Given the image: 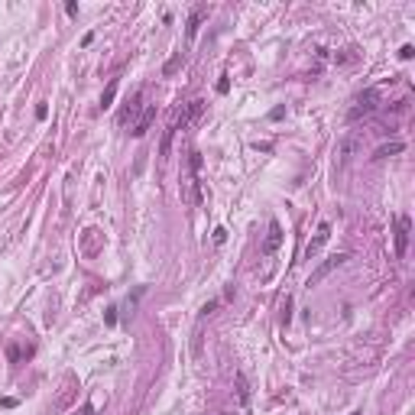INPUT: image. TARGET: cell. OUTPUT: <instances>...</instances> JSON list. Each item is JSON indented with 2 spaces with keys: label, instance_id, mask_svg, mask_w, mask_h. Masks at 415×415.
Instances as JSON below:
<instances>
[{
  "label": "cell",
  "instance_id": "6da1fadb",
  "mask_svg": "<svg viewBox=\"0 0 415 415\" xmlns=\"http://www.w3.org/2000/svg\"><path fill=\"white\" fill-rule=\"evenodd\" d=\"M198 172H201V153H198V149H192V153H188V172L182 175V201H188V205H198V201H201Z\"/></svg>",
  "mask_w": 415,
  "mask_h": 415
},
{
  "label": "cell",
  "instance_id": "7a4b0ae2",
  "mask_svg": "<svg viewBox=\"0 0 415 415\" xmlns=\"http://www.w3.org/2000/svg\"><path fill=\"white\" fill-rule=\"evenodd\" d=\"M201 111H205V101H192V104L185 107V111L179 114V117L172 120V127H169L166 133H162V146H159V156H169V146H172V137L179 130H185L188 124H192V120H198L201 117Z\"/></svg>",
  "mask_w": 415,
  "mask_h": 415
},
{
  "label": "cell",
  "instance_id": "3957f363",
  "mask_svg": "<svg viewBox=\"0 0 415 415\" xmlns=\"http://www.w3.org/2000/svg\"><path fill=\"white\" fill-rule=\"evenodd\" d=\"M376 101H379V88H366L363 94H357V101H353V107H350V120L366 117V114L376 107Z\"/></svg>",
  "mask_w": 415,
  "mask_h": 415
},
{
  "label": "cell",
  "instance_id": "277c9868",
  "mask_svg": "<svg viewBox=\"0 0 415 415\" xmlns=\"http://www.w3.org/2000/svg\"><path fill=\"white\" fill-rule=\"evenodd\" d=\"M409 234H412L409 214H399V217H396V256H399V260H402L405 250H409Z\"/></svg>",
  "mask_w": 415,
  "mask_h": 415
},
{
  "label": "cell",
  "instance_id": "5b68a950",
  "mask_svg": "<svg viewBox=\"0 0 415 415\" xmlns=\"http://www.w3.org/2000/svg\"><path fill=\"white\" fill-rule=\"evenodd\" d=\"M347 260H350V256H347V253H337V256H328V260H324V263H321V266H318V269H315V273H311V276H308V285H318V282H321V279H324V276H331V273H334V269H337V266H344V263H347Z\"/></svg>",
  "mask_w": 415,
  "mask_h": 415
},
{
  "label": "cell",
  "instance_id": "8992f818",
  "mask_svg": "<svg viewBox=\"0 0 415 415\" xmlns=\"http://www.w3.org/2000/svg\"><path fill=\"white\" fill-rule=\"evenodd\" d=\"M328 240H331V224H328V221H321V224H318V230H315V237H311V243L305 247V256L311 260V256H315Z\"/></svg>",
  "mask_w": 415,
  "mask_h": 415
},
{
  "label": "cell",
  "instance_id": "52a82bcc",
  "mask_svg": "<svg viewBox=\"0 0 415 415\" xmlns=\"http://www.w3.org/2000/svg\"><path fill=\"white\" fill-rule=\"evenodd\" d=\"M279 243H282V227H279V221H269L266 240H263V256H273L279 250Z\"/></svg>",
  "mask_w": 415,
  "mask_h": 415
},
{
  "label": "cell",
  "instance_id": "ba28073f",
  "mask_svg": "<svg viewBox=\"0 0 415 415\" xmlns=\"http://www.w3.org/2000/svg\"><path fill=\"white\" fill-rule=\"evenodd\" d=\"M153 120H156V107H146V111L140 114L137 127H133L130 133H133V137H137V140H140V137H146V130H149V127H153Z\"/></svg>",
  "mask_w": 415,
  "mask_h": 415
},
{
  "label": "cell",
  "instance_id": "9c48e42d",
  "mask_svg": "<svg viewBox=\"0 0 415 415\" xmlns=\"http://www.w3.org/2000/svg\"><path fill=\"white\" fill-rule=\"evenodd\" d=\"M208 17V7H195L192 10V17H188V39H195L198 36V26H201V20Z\"/></svg>",
  "mask_w": 415,
  "mask_h": 415
},
{
  "label": "cell",
  "instance_id": "30bf717a",
  "mask_svg": "<svg viewBox=\"0 0 415 415\" xmlns=\"http://www.w3.org/2000/svg\"><path fill=\"white\" fill-rule=\"evenodd\" d=\"M140 104H143V91H137V94L130 98V104H127V107H124V114H120V124H127V120L137 117V114H140Z\"/></svg>",
  "mask_w": 415,
  "mask_h": 415
},
{
  "label": "cell",
  "instance_id": "8fae6325",
  "mask_svg": "<svg viewBox=\"0 0 415 415\" xmlns=\"http://www.w3.org/2000/svg\"><path fill=\"white\" fill-rule=\"evenodd\" d=\"M182 62H185V56H182V52H175V56L169 59L166 65H162V75H166V78H169V75H175V72L182 69Z\"/></svg>",
  "mask_w": 415,
  "mask_h": 415
},
{
  "label": "cell",
  "instance_id": "7c38bea8",
  "mask_svg": "<svg viewBox=\"0 0 415 415\" xmlns=\"http://www.w3.org/2000/svg\"><path fill=\"white\" fill-rule=\"evenodd\" d=\"M402 149H405V143H389V146H379L373 159H386V156H396V153H402Z\"/></svg>",
  "mask_w": 415,
  "mask_h": 415
},
{
  "label": "cell",
  "instance_id": "4fadbf2b",
  "mask_svg": "<svg viewBox=\"0 0 415 415\" xmlns=\"http://www.w3.org/2000/svg\"><path fill=\"white\" fill-rule=\"evenodd\" d=\"M234 383H237V396H240V402L247 405L250 402V389H247V376H243V373H237L234 376Z\"/></svg>",
  "mask_w": 415,
  "mask_h": 415
},
{
  "label": "cell",
  "instance_id": "5bb4252c",
  "mask_svg": "<svg viewBox=\"0 0 415 415\" xmlns=\"http://www.w3.org/2000/svg\"><path fill=\"white\" fill-rule=\"evenodd\" d=\"M114 98H117V81H111V85H107V91H104V98H101V107H111L114 104Z\"/></svg>",
  "mask_w": 415,
  "mask_h": 415
},
{
  "label": "cell",
  "instance_id": "9a60e30c",
  "mask_svg": "<svg viewBox=\"0 0 415 415\" xmlns=\"http://www.w3.org/2000/svg\"><path fill=\"white\" fill-rule=\"evenodd\" d=\"M224 240H227V230L217 227V230H214V243H224Z\"/></svg>",
  "mask_w": 415,
  "mask_h": 415
},
{
  "label": "cell",
  "instance_id": "2e32d148",
  "mask_svg": "<svg viewBox=\"0 0 415 415\" xmlns=\"http://www.w3.org/2000/svg\"><path fill=\"white\" fill-rule=\"evenodd\" d=\"M412 56H415L412 46H402V49H399V59H412Z\"/></svg>",
  "mask_w": 415,
  "mask_h": 415
},
{
  "label": "cell",
  "instance_id": "e0dca14e",
  "mask_svg": "<svg viewBox=\"0 0 415 415\" xmlns=\"http://www.w3.org/2000/svg\"><path fill=\"white\" fill-rule=\"evenodd\" d=\"M217 91L227 94V91H230V81H227V78H221V81H217Z\"/></svg>",
  "mask_w": 415,
  "mask_h": 415
},
{
  "label": "cell",
  "instance_id": "ac0fdd59",
  "mask_svg": "<svg viewBox=\"0 0 415 415\" xmlns=\"http://www.w3.org/2000/svg\"><path fill=\"white\" fill-rule=\"evenodd\" d=\"M107 324H117V308H107Z\"/></svg>",
  "mask_w": 415,
  "mask_h": 415
},
{
  "label": "cell",
  "instance_id": "d6986e66",
  "mask_svg": "<svg viewBox=\"0 0 415 415\" xmlns=\"http://www.w3.org/2000/svg\"><path fill=\"white\" fill-rule=\"evenodd\" d=\"M65 13H69V17H78V4H65Z\"/></svg>",
  "mask_w": 415,
  "mask_h": 415
},
{
  "label": "cell",
  "instance_id": "ffe728a7",
  "mask_svg": "<svg viewBox=\"0 0 415 415\" xmlns=\"http://www.w3.org/2000/svg\"><path fill=\"white\" fill-rule=\"evenodd\" d=\"M81 415H94V405H91V402H88V405H85V409H81Z\"/></svg>",
  "mask_w": 415,
  "mask_h": 415
},
{
  "label": "cell",
  "instance_id": "44dd1931",
  "mask_svg": "<svg viewBox=\"0 0 415 415\" xmlns=\"http://www.w3.org/2000/svg\"><path fill=\"white\" fill-rule=\"evenodd\" d=\"M217 415H230V412H217Z\"/></svg>",
  "mask_w": 415,
  "mask_h": 415
},
{
  "label": "cell",
  "instance_id": "7402d4cb",
  "mask_svg": "<svg viewBox=\"0 0 415 415\" xmlns=\"http://www.w3.org/2000/svg\"><path fill=\"white\" fill-rule=\"evenodd\" d=\"M350 415H360V412H350Z\"/></svg>",
  "mask_w": 415,
  "mask_h": 415
}]
</instances>
